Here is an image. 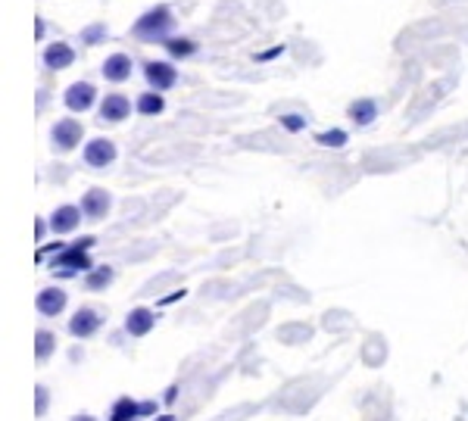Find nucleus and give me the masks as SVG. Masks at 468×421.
Here are the masks:
<instances>
[{
    "label": "nucleus",
    "mask_w": 468,
    "mask_h": 421,
    "mask_svg": "<svg viewBox=\"0 0 468 421\" xmlns=\"http://www.w3.org/2000/svg\"><path fill=\"white\" fill-rule=\"evenodd\" d=\"M103 75H107L110 81H125L128 75H132V57H125V54L107 57V63H103Z\"/></svg>",
    "instance_id": "nucleus-16"
},
{
    "label": "nucleus",
    "mask_w": 468,
    "mask_h": 421,
    "mask_svg": "<svg viewBox=\"0 0 468 421\" xmlns=\"http://www.w3.org/2000/svg\"><path fill=\"white\" fill-rule=\"evenodd\" d=\"M112 278H116L112 266H94L90 272H85V288L88 290H107L112 284Z\"/></svg>",
    "instance_id": "nucleus-17"
},
{
    "label": "nucleus",
    "mask_w": 468,
    "mask_h": 421,
    "mask_svg": "<svg viewBox=\"0 0 468 421\" xmlns=\"http://www.w3.org/2000/svg\"><path fill=\"white\" fill-rule=\"evenodd\" d=\"M128 112H132V103H128L125 94H107V97H103V103H101V119H103V122H112V125L125 122Z\"/></svg>",
    "instance_id": "nucleus-9"
},
{
    "label": "nucleus",
    "mask_w": 468,
    "mask_h": 421,
    "mask_svg": "<svg viewBox=\"0 0 468 421\" xmlns=\"http://www.w3.org/2000/svg\"><path fill=\"white\" fill-rule=\"evenodd\" d=\"M172 28H176V16H172L169 6H154V10H147L144 16L132 26V35L138 37V41H147V44H156V41H169Z\"/></svg>",
    "instance_id": "nucleus-1"
},
{
    "label": "nucleus",
    "mask_w": 468,
    "mask_h": 421,
    "mask_svg": "<svg viewBox=\"0 0 468 421\" xmlns=\"http://www.w3.org/2000/svg\"><path fill=\"white\" fill-rule=\"evenodd\" d=\"M346 116H350L356 125H372L375 119H378V103H375L372 97H362V100L350 103V110H346Z\"/></svg>",
    "instance_id": "nucleus-15"
},
{
    "label": "nucleus",
    "mask_w": 468,
    "mask_h": 421,
    "mask_svg": "<svg viewBox=\"0 0 468 421\" xmlns=\"http://www.w3.org/2000/svg\"><path fill=\"white\" fill-rule=\"evenodd\" d=\"M72 421H97L94 416H88V412H81V416H75Z\"/></svg>",
    "instance_id": "nucleus-28"
},
{
    "label": "nucleus",
    "mask_w": 468,
    "mask_h": 421,
    "mask_svg": "<svg viewBox=\"0 0 468 421\" xmlns=\"http://www.w3.org/2000/svg\"><path fill=\"white\" fill-rule=\"evenodd\" d=\"M144 418V403L132 400V396H119L110 409V418L107 421H138Z\"/></svg>",
    "instance_id": "nucleus-14"
},
{
    "label": "nucleus",
    "mask_w": 468,
    "mask_h": 421,
    "mask_svg": "<svg viewBox=\"0 0 468 421\" xmlns=\"http://www.w3.org/2000/svg\"><path fill=\"white\" fill-rule=\"evenodd\" d=\"M154 421H178L176 416H154Z\"/></svg>",
    "instance_id": "nucleus-29"
},
{
    "label": "nucleus",
    "mask_w": 468,
    "mask_h": 421,
    "mask_svg": "<svg viewBox=\"0 0 468 421\" xmlns=\"http://www.w3.org/2000/svg\"><path fill=\"white\" fill-rule=\"evenodd\" d=\"M66 300H69V297H66V290L48 288V290L37 293L35 306H37V312H41V315H48V319H57V315L66 310Z\"/></svg>",
    "instance_id": "nucleus-12"
},
{
    "label": "nucleus",
    "mask_w": 468,
    "mask_h": 421,
    "mask_svg": "<svg viewBox=\"0 0 468 421\" xmlns=\"http://www.w3.org/2000/svg\"><path fill=\"white\" fill-rule=\"evenodd\" d=\"M315 141H319L322 147H344V144H346V132H341V129H335V132H322Z\"/></svg>",
    "instance_id": "nucleus-22"
},
{
    "label": "nucleus",
    "mask_w": 468,
    "mask_h": 421,
    "mask_svg": "<svg viewBox=\"0 0 468 421\" xmlns=\"http://www.w3.org/2000/svg\"><path fill=\"white\" fill-rule=\"evenodd\" d=\"M144 79L150 81V88H154V91H160V94L178 85V72H176V66H172V63H147L144 66Z\"/></svg>",
    "instance_id": "nucleus-7"
},
{
    "label": "nucleus",
    "mask_w": 468,
    "mask_h": 421,
    "mask_svg": "<svg viewBox=\"0 0 468 421\" xmlns=\"http://www.w3.org/2000/svg\"><path fill=\"white\" fill-rule=\"evenodd\" d=\"M72 63H75V50L66 41H57L44 50V66H48V69L59 72V69H69Z\"/></svg>",
    "instance_id": "nucleus-13"
},
{
    "label": "nucleus",
    "mask_w": 468,
    "mask_h": 421,
    "mask_svg": "<svg viewBox=\"0 0 468 421\" xmlns=\"http://www.w3.org/2000/svg\"><path fill=\"white\" fill-rule=\"evenodd\" d=\"M112 200H110V191H103V187H90V191L81 197V213H85V219L90 222H101L103 216L110 213Z\"/></svg>",
    "instance_id": "nucleus-6"
},
{
    "label": "nucleus",
    "mask_w": 468,
    "mask_h": 421,
    "mask_svg": "<svg viewBox=\"0 0 468 421\" xmlns=\"http://www.w3.org/2000/svg\"><path fill=\"white\" fill-rule=\"evenodd\" d=\"M90 247H94V237H81V240H75L72 247H63V250H57L54 275L75 278L79 272H90V268H94V262H90V257H88Z\"/></svg>",
    "instance_id": "nucleus-2"
},
{
    "label": "nucleus",
    "mask_w": 468,
    "mask_h": 421,
    "mask_svg": "<svg viewBox=\"0 0 468 421\" xmlns=\"http://www.w3.org/2000/svg\"><path fill=\"white\" fill-rule=\"evenodd\" d=\"M165 50H169L172 57H194V50H197V44L191 41V37H169V41H165Z\"/></svg>",
    "instance_id": "nucleus-20"
},
{
    "label": "nucleus",
    "mask_w": 468,
    "mask_h": 421,
    "mask_svg": "<svg viewBox=\"0 0 468 421\" xmlns=\"http://www.w3.org/2000/svg\"><path fill=\"white\" fill-rule=\"evenodd\" d=\"M165 110V100L160 97V91H147L138 97V112L141 116H160V112Z\"/></svg>",
    "instance_id": "nucleus-18"
},
{
    "label": "nucleus",
    "mask_w": 468,
    "mask_h": 421,
    "mask_svg": "<svg viewBox=\"0 0 468 421\" xmlns=\"http://www.w3.org/2000/svg\"><path fill=\"white\" fill-rule=\"evenodd\" d=\"M48 403H50L48 387H44V384H37V387H35V416H37V418H41V416H48Z\"/></svg>",
    "instance_id": "nucleus-23"
},
{
    "label": "nucleus",
    "mask_w": 468,
    "mask_h": 421,
    "mask_svg": "<svg viewBox=\"0 0 468 421\" xmlns=\"http://www.w3.org/2000/svg\"><path fill=\"white\" fill-rule=\"evenodd\" d=\"M81 216H85L81 206H57L54 216H50V228H54V235H72L79 228Z\"/></svg>",
    "instance_id": "nucleus-10"
},
{
    "label": "nucleus",
    "mask_w": 468,
    "mask_h": 421,
    "mask_svg": "<svg viewBox=\"0 0 468 421\" xmlns=\"http://www.w3.org/2000/svg\"><path fill=\"white\" fill-rule=\"evenodd\" d=\"M107 37V26H90L85 35H81V41L85 44H97V41H103Z\"/></svg>",
    "instance_id": "nucleus-25"
},
{
    "label": "nucleus",
    "mask_w": 468,
    "mask_h": 421,
    "mask_svg": "<svg viewBox=\"0 0 468 421\" xmlns=\"http://www.w3.org/2000/svg\"><path fill=\"white\" fill-rule=\"evenodd\" d=\"M94 97H97V88L90 85V81H75V85L66 88V107L72 112H85L94 107Z\"/></svg>",
    "instance_id": "nucleus-8"
},
{
    "label": "nucleus",
    "mask_w": 468,
    "mask_h": 421,
    "mask_svg": "<svg viewBox=\"0 0 468 421\" xmlns=\"http://www.w3.org/2000/svg\"><path fill=\"white\" fill-rule=\"evenodd\" d=\"M81 134H85L81 122H75V119H59V122L54 125V132H50V138H54L57 150L69 153V150H75L81 144Z\"/></svg>",
    "instance_id": "nucleus-3"
},
{
    "label": "nucleus",
    "mask_w": 468,
    "mask_h": 421,
    "mask_svg": "<svg viewBox=\"0 0 468 421\" xmlns=\"http://www.w3.org/2000/svg\"><path fill=\"white\" fill-rule=\"evenodd\" d=\"M101 325H103V315L97 310H90V306H81V310L75 312L72 321H69V334L79 337V341H85V337L97 334Z\"/></svg>",
    "instance_id": "nucleus-4"
},
{
    "label": "nucleus",
    "mask_w": 468,
    "mask_h": 421,
    "mask_svg": "<svg viewBox=\"0 0 468 421\" xmlns=\"http://www.w3.org/2000/svg\"><path fill=\"white\" fill-rule=\"evenodd\" d=\"M282 125L288 132H303L306 129V119L297 116V112H288V116H282Z\"/></svg>",
    "instance_id": "nucleus-24"
},
{
    "label": "nucleus",
    "mask_w": 468,
    "mask_h": 421,
    "mask_svg": "<svg viewBox=\"0 0 468 421\" xmlns=\"http://www.w3.org/2000/svg\"><path fill=\"white\" fill-rule=\"evenodd\" d=\"M154 325H156V312L147 310V306L132 310V312H128V319H125V331L132 337H147L150 331H154Z\"/></svg>",
    "instance_id": "nucleus-11"
},
{
    "label": "nucleus",
    "mask_w": 468,
    "mask_h": 421,
    "mask_svg": "<svg viewBox=\"0 0 468 421\" xmlns=\"http://www.w3.org/2000/svg\"><path fill=\"white\" fill-rule=\"evenodd\" d=\"M163 400H165V403H176V400H178V387H169V394H165Z\"/></svg>",
    "instance_id": "nucleus-26"
},
{
    "label": "nucleus",
    "mask_w": 468,
    "mask_h": 421,
    "mask_svg": "<svg viewBox=\"0 0 468 421\" xmlns=\"http://www.w3.org/2000/svg\"><path fill=\"white\" fill-rule=\"evenodd\" d=\"M85 163L90 165V169H107V165L116 163V144H112V141H107V138L88 141Z\"/></svg>",
    "instance_id": "nucleus-5"
},
{
    "label": "nucleus",
    "mask_w": 468,
    "mask_h": 421,
    "mask_svg": "<svg viewBox=\"0 0 468 421\" xmlns=\"http://www.w3.org/2000/svg\"><path fill=\"white\" fill-rule=\"evenodd\" d=\"M57 350V334H50V331H37L35 334V356L37 363H44V359H50V353Z\"/></svg>",
    "instance_id": "nucleus-19"
},
{
    "label": "nucleus",
    "mask_w": 468,
    "mask_h": 421,
    "mask_svg": "<svg viewBox=\"0 0 468 421\" xmlns=\"http://www.w3.org/2000/svg\"><path fill=\"white\" fill-rule=\"evenodd\" d=\"M309 331L306 325H288V328H282L278 331V341H284V343H300V341H309Z\"/></svg>",
    "instance_id": "nucleus-21"
},
{
    "label": "nucleus",
    "mask_w": 468,
    "mask_h": 421,
    "mask_svg": "<svg viewBox=\"0 0 468 421\" xmlns=\"http://www.w3.org/2000/svg\"><path fill=\"white\" fill-rule=\"evenodd\" d=\"M44 231H48V225H44L41 219H37V225H35V235H37V240L44 237Z\"/></svg>",
    "instance_id": "nucleus-27"
}]
</instances>
